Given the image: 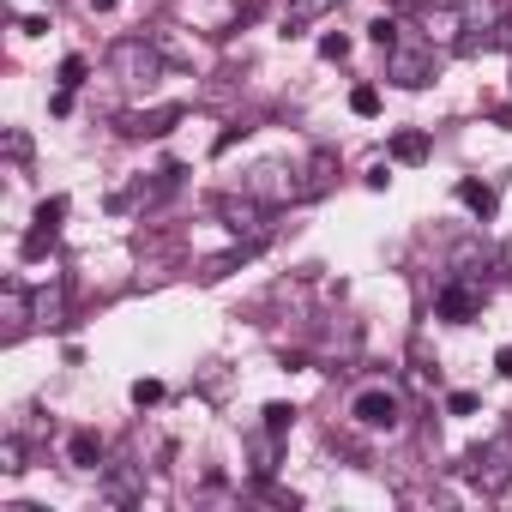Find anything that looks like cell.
I'll return each instance as SVG.
<instances>
[{"instance_id":"obj_1","label":"cell","mask_w":512,"mask_h":512,"mask_svg":"<svg viewBox=\"0 0 512 512\" xmlns=\"http://www.w3.org/2000/svg\"><path fill=\"white\" fill-rule=\"evenodd\" d=\"M434 73H440L434 37H398V43L386 49V79H392L398 91H422V85H434Z\"/></svg>"},{"instance_id":"obj_2","label":"cell","mask_w":512,"mask_h":512,"mask_svg":"<svg viewBox=\"0 0 512 512\" xmlns=\"http://www.w3.org/2000/svg\"><path fill=\"white\" fill-rule=\"evenodd\" d=\"M500 25H506V7L500 0H464L458 7V55H482L500 43Z\"/></svg>"},{"instance_id":"obj_3","label":"cell","mask_w":512,"mask_h":512,"mask_svg":"<svg viewBox=\"0 0 512 512\" xmlns=\"http://www.w3.org/2000/svg\"><path fill=\"white\" fill-rule=\"evenodd\" d=\"M109 73H115L121 85H157V79H163V55H157L145 37H121V43L109 49Z\"/></svg>"},{"instance_id":"obj_4","label":"cell","mask_w":512,"mask_h":512,"mask_svg":"<svg viewBox=\"0 0 512 512\" xmlns=\"http://www.w3.org/2000/svg\"><path fill=\"white\" fill-rule=\"evenodd\" d=\"M350 422L368 428V434H392V428L404 422V404H398L392 386H362V392L350 398Z\"/></svg>"},{"instance_id":"obj_5","label":"cell","mask_w":512,"mask_h":512,"mask_svg":"<svg viewBox=\"0 0 512 512\" xmlns=\"http://www.w3.org/2000/svg\"><path fill=\"white\" fill-rule=\"evenodd\" d=\"M464 476H470V488L500 494V488L512 482V452H506V440H488V446L464 452Z\"/></svg>"},{"instance_id":"obj_6","label":"cell","mask_w":512,"mask_h":512,"mask_svg":"<svg viewBox=\"0 0 512 512\" xmlns=\"http://www.w3.org/2000/svg\"><path fill=\"white\" fill-rule=\"evenodd\" d=\"M241 193H253L260 205H290V199H302V181H296V169H284V163H260V169H247Z\"/></svg>"},{"instance_id":"obj_7","label":"cell","mask_w":512,"mask_h":512,"mask_svg":"<svg viewBox=\"0 0 512 512\" xmlns=\"http://www.w3.org/2000/svg\"><path fill=\"white\" fill-rule=\"evenodd\" d=\"M434 314H440V320H452V326H470V320L482 314V284L452 272V278L440 284V296H434Z\"/></svg>"},{"instance_id":"obj_8","label":"cell","mask_w":512,"mask_h":512,"mask_svg":"<svg viewBox=\"0 0 512 512\" xmlns=\"http://www.w3.org/2000/svg\"><path fill=\"white\" fill-rule=\"evenodd\" d=\"M0 320H7V326H0V338H7V344H19L37 326V296L19 278H7V290H0Z\"/></svg>"},{"instance_id":"obj_9","label":"cell","mask_w":512,"mask_h":512,"mask_svg":"<svg viewBox=\"0 0 512 512\" xmlns=\"http://www.w3.org/2000/svg\"><path fill=\"white\" fill-rule=\"evenodd\" d=\"M61 217H67V199H43L37 205V217H31V235H25V260H43V253L55 247V235H61Z\"/></svg>"},{"instance_id":"obj_10","label":"cell","mask_w":512,"mask_h":512,"mask_svg":"<svg viewBox=\"0 0 512 512\" xmlns=\"http://www.w3.org/2000/svg\"><path fill=\"white\" fill-rule=\"evenodd\" d=\"M175 121H181V103H163V109H127L115 127H121L127 139H163Z\"/></svg>"},{"instance_id":"obj_11","label":"cell","mask_w":512,"mask_h":512,"mask_svg":"<svg viewBox=\"0 0 512 512\" xmlns=\"http://www.w3.org/2000/svg\"><path fill=\"white\" fill-rule=\"evenodd\" d=\"M344 0H290L284 7V37H302V31H314L326 13H338Z\"/></svg>"},{"instance_id":"obj_12","label":"cell","mask_w":512,"mask_h":512,"mask_svg":"<svg viewBox=\"0 0 512 512\" xmlns=\"http://www.w3.org/2000/svg\"><path fill=\"white\" fill-rule=\"evenodd\" d=\"M217 217H223L235 235H241V229L253 235V229H260V217H266V205L253 199V193H241V199H217Z\"/></svg>"},{"instance_id":"obj_13","label":"cell","mask_w":512,"mask_h":512,"mask_svg":"<svg viewBox=\"0 0 512 512\" xmlns=\"http://www.w3.org/2000/svg\"><path fill=\"white\" fill-rule=\"evenodd\" d=\"M332 181H338V157H332V151H314V157H308V169H302V199L332 193Z\"/></svg>"},{"instance_id":"obj_14","label":"cell","mask_w":512,"mask_h":512,"mask_svg":"<svg viewBox=\"0 0 512 512\" xmlns=\"http://www.w3.org/2000/svg\"><path fill=\"white\" fill-rule=\"evenodd\" d=\"M458 205H470L482 223L500 211V199H494V187H488V181H458Z\"/></svg>"},{"instance_id":"obj_15","label":"cell","mask_w":512,"mask_h":512,"mask_svg":"<svg viewBox=\"0 0 512 512\" xmlns=\"http://www.w3.org/2000/svg\"><path fill=\"white\" fill-rule=\"evenodd\" d=\"M67 458H73L79 470H97V464H103V440L85 428V434H73V440H67Z\"/></svg>"},{"instance_id":"obj_16","label":"cell","mask_w":512,"mask_h":512,"mask_svg":"<svg viewBox=\"0 0 512 512\" xmlns=\"http://www.w3.org/2000/svg\"><path fill=\"white\" fill-rule=\"evenodd\" d=\"M61 314H67V290L61 284L37 290V326H61Z\"/></svg>"},{"instance_id":"obj_17","label":"cell","mask_w":512,"mask_h":512,"mask_svg":"<svg viewBox=\"0 0 512 512\" xmlns=\"http://www.w3.org/2000/svg\"><path fill=\"white\" fill-rule=\"evenodd\" d=\"M428 157V133H398L392 139V163H422Z\"/></svg>"},{"instance_id":"obj_18","label":"cell","mask_w":512,"mask_h":512,"mask_svg":"<svg viewBox=\"0 0 512 512\" xmlns=\"http://www.w3.org/2000/svg\"><path fill=\"white\" fill-rule=\"evenodd\" d=\"M350 109H356L362 121H374V115H380V91H374V85H356V91H350Z\"/></svg>"},{"instance_id":"obj_19","label":"cell","mask_w":512,"mask_h":512,"mask_svg":"<svg viewBox=\"0 0 512 512\" xmlns=\"http://www.w3.org/2000/svg\"><path fill=\"white\" fill-rule=\"evenodd\" d=\"M0 470H7V476H19V470H25V440H19V434L0 446Z\"/></svg>"},{"instance_id":"obj_20","label":"cell","mask_w":512,"mask_h":512,"mask_svg":"<svg viewBox=\"0 0 512 512\" xmlns=\"http://www.w3.org/2000/svg\"><path fill=\"white\" fill-rule=\"evenodd\" d=\"M368 37H374L380 49H392V43L404 37V25H398V19H374V25H368Z\"/></svg>"},{"instance_id":"obj_21","label":"cell","mask_w":512,"mask_h":512,"mask_svg":"<svg viewBox=\"0 0 512 512\" xmlns=\"http://www.w3.org/2000/svg\"><path fill=\"white\" fill-rule=\"evenodd\" d=\"M290 422H296L290 404H266V428H272V434H290Z\"/></svg>"},{"instance_id":"obj_22","label":"cell","mask_w":512,"mask_h":512,"mask_svg":"<svg viewBox=\"0 0 512 512\" xmlns=\"http://www.w3.org/2000/svg\"><path fill=\"white\" fill-rule=\"evenodd\" d=\"M85 85V61L73 55V61H61V91H79Z\"/></svg>"},{"instance_id":"obj_23","label":"cell","mask_w":512,"mask_h":512,"mask_svg":"<svg viewBox=\"0 0 512 512\" xmlns=\"http://www.w3.org/2000/svg\"><path fill=\"white\" fill-rule=\"evenodd\" d=\"M157 398H163V386H157V380H133V404H139V410H145V404H157Z\"/></svg>"},{"instance_id":"obj_24","label":"cell","mask_w":512,"mask_h":512,"mask_svg":"<svg viewBox=\"0 0 512 512\" xmlns=\"http://www.w3.org/2000/svg\"><path fill=\"white\" fill-rule=\"evenodd\" d=\"M320 55H326V61H344V55H350V37H320Z\"/></svg>"},{"instance_id":"obj_25","label":"cell","mask_w":512,"mask_h":512,"mask_svg":"<svg viewBox=\"0 0 512 512\" xmlns=\"http://www.w3.org/2000/svg\"><path fill=\"white\" fill-rule=\"evenodd\" d=\"M7 157H13V163H25V157H31V139H25V133H19V127H13V133H7Z\"/></svg>"},{"instance_id":"obj_26","label":"cell","mask_w":512,"mask_h":512,"mask_svg":"<svg viewBox=\"0 0 512 512\" xmlns=\"http://www.w3.org/2000/svg\"><path fill=\"white\" fill-rule=\"evenodd\" d=\"M446 410H452V416H476V392H452Z\"/></svg>"},{"instance_id":"obj_27","label":"cell","mask_w":512,"mask_h":512,"mask_svg":"<svg viewBox=\"0 0 512 512\" xmlns=\"http://www.w3.org/2000/svg\"><path fill=\"white\" fill-rule=\"evenodd\" d=\"M494 368H500V374L512 380V350H500V356H494Z\"/></svg>"},{"instance_id":"obj_28","label":"cell","mask_w":512,"mask_h":512,"mask_svg":"<svg viewBox=\"0 0 512 512\" xmlns=\"http://www.w3.org/2000/svg\"><path fill=\"white\" fill-rule=\"evenodd\" d=\"M500 43H512V7H506V25H500Z\"/></svg>"},{"instance_id":"obj_29","label":"cell","mask_w":512,"mask_h":512,"mask_svg":"<svg viewBox=\"0 0 512 512\" xmlns=\"http://www.w3.org/2000/svg\"><path fill=\"white\" fill-rule=\"evenodd\" d=\"M91 7H97V13H109V7H121V0H91Z\"/></svg>"}]
</instances>
